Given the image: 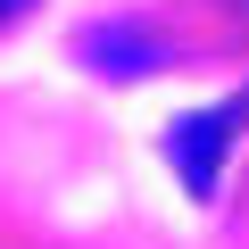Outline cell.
Segmentation results:
<instances>
[{"mask_svg": "<svg viewBox=\"0 0 249 249\" xmlns=\"http://www.w3.org/2000/svg\"><path fill=\"white\" fill-rule=\"evenodd\" d=\"M241 133H249V91H224V100H208V108H183L158 150H166V166H175V183H183L191 199H216Z\"/></svg>", "mask_w": 249, "mask_h": 249, "instance_id": "cell-1", "label": "cell"}, {"mask_svg": "<svg viewBox=\"0 0 249 249\" xmlns=\"http://www.w3.org/2000/svg\"><path fill=\"white\" fill-rule=\"evenodd\" d=\"M75 58L91 75H108V83H142V75L166 67V42L150 25H133V17H108V25H83L75 34Z\"/></svg>", "mask_w": 249, "mask_h": 249, "instance_id": "cell-2", "label": "cell"}, {"mask_svg": "<svg viewBox=\"0 0 249 249\" xmlns=\"http://www.w3.org/2000/svg\"><path fill=\"white\" fill-rule=\"evenodd\" d=\"M25 9H34V0H0V34H9V25H17Z\"/></svg>", "mask_w": 249, "mask_h": 249, "instance_id": "cell-3", "label": "cell"}]
</instances>
